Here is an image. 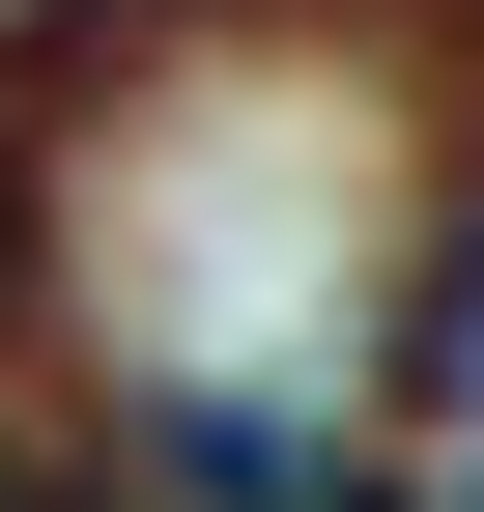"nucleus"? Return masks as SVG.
<instances>
[{
	"label": "nucleus",
	"instance_id": "2",
	"mask_svg": "<svg viewBox=\"0 0 484 512\" xmlns=\"http://www.w3.org/2000/svg\"><path fill=\"white\" fill-rule=\"evenodd\" d=\"M0 285H29V171H0Z\"/></svg>",
	"mask_w": 484,
	"mask_h": 512
},
{
	"label": "nucleus",
	"instance_id": "1",
	"mask_svg": "<svg viewBox=\"0 0 484 512\" xmlns=\"http://www.w3.org/2000/svg\"><path fill=\"white\" fill-rule=\"evenodd\" d=\"M0 512H171L143 456H0Z\"/></svg>",
	"mask_w": 484,
	"mask_h": 512
}]
</instances>
